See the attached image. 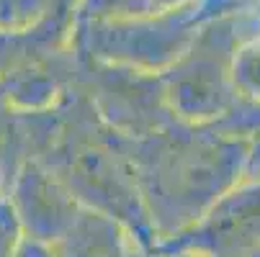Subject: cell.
Here are the masks:
<instances>
[{
  "instance_id": "cell-2",
  "label": "cell",
  "mask_w": 260,
  "mask_h": 257,
  "mask_svg": "<svg viewBox=\"0 0 260 257\" xmlns=\"http://www.w3.org/2000/svg\"><path fill=\"white\" fill-rule=\"evenodd\" d=\"M34 160L42 162L83 208L116 218L139 247H155L129 139L95 114L93 103L75 83H70L67 93L49 108Z\"/></svg>"
},
{
  "instance_id": "cell-9",
  "label": "cell",
  "mask_w": 260,
  "mask_h": 257,
  "mask_svg": "<svg viewBox=\"0 0 260 257\" xmlns=\"http://www.w3.org/2000/svg\"><path fill=\"white\" fill-rule=\"evenodd\" d=\"M132 234L98 211L83 208L72 227L52 244L54 257H129Z\"/></svg>"
},
{
  "instance_id": "cell-12",
  "label": "cell",
  "mask_w": 260,
  "mask_h": 257,
  "mask_svg": "<svg viewBox=\"0 0 260 257\" xmlns=\"http://www.w3.org/2000/svg\"><path fill=\"white\" fill-rule=\"evenodd\" d=\"M129 257H206V254H199V252H191V249H173V247H162V244H155V247L147 249V247H139L134 242Z\"/></svg>"
},
{
  "instance_id": "cell-1",
  "label": "cell",
  "mask_w": 260,
  "mask_h": 257,
  "mask_svg": "<svg viewBox=\"0 0 260 257\" xmlns=\"http://www.w3.org/2000/svg\"><path fill=\"white\" fill-rule=\"evenodd\" d=\"M250 139L216 124L168 126L129 139V155L155 244L178 237L245 180Z\"/></svg>"
},
{
  "instance_id": "cell-13",
  "label": "cell",
  "mask_w": 260,
  "mask_h": 257,
  "mask_svg": "<svg viewBox=\"0 0 260 257\" xmlns=\"http://www.w3.org/2000/svg\"><path fill=\"white\" fill-rule=\"evenodd\" d=\"M245 180L260 182V134L250 139V152H247V165H245Z\"/></svg>"
},
{
  "instance_id": "cell-5",
  "label": "cell",
  "mask_w": 260,
  "mask_h": 257,
  "mask_svg": "<svg viewBox=\"0 0 260 257\" xmlns=\"http://www.w3.org/2000/svg\"><path fill=\"white\" fill-rule=\"evenodd\" d=\"M72 83L85 93L95 114L126 139L147 136L178 121L165 103L160 78L152 72L80 59V69L72 72Z\"/></svg>"
},
{
  "instance_id": "cell-4",
  "label": "cell",
  "mask_w": 260,
  "mask_h": 257,
  "mask_svg": "<svg viewBox=\"0 0 260 257\" xmlns=\"http://www.w3.org/2000/svg\"><path fill=\"white\" fill-rule=\"evenodd\" d=\"M255 23V11L206 21L188 49L157 75L165 103L178 121L219 124L227 119L235 105L232 57Z\"/></svg>"
},
{
  "instance_id": "cell-8",
  "label": "cell",
  "mask_w": 260,
  "mask_h": 257,
  "mask_svg": "<svg viewBox=\"0 0 260 257\" xmlns=\"http://www.w3.org/2000/svg\"><path fill=\"white\" fill-rule=\"evenodd\" d=\"M235 105L216 126L252 139L260 134V16L255 28L240 42L232 57Z\"/></svg>"
},
{
  "instance_id": "cell-16",
  "label": "cell",
  "mask_w": 260,
  "mask_h": 257,
  "mask_svg": "<svg viewBox=\"0 0 260 257\" xmlns=\"http://www.w3.org/2000/svg\"><path fill=\"white\" fill-rule=\"evenodd\" d=\"M255 13H257V16H260V6H257V8H255Z\"/></svg>"
},
{
  "instance_id": "cell-3",
  "label": "cell",
  "mask_w": 260,
  "mask_h": 257,
  "mask_svg": "<svg viewBox=\"0 0 260 257\" xmlns=\"http://www.w3.org/2000/svg\"><path fill=\"white\" fill-rule=\"evenodd\" d=\"M230 13H242L235 0H191L147 18L75 21L70 42L80 59L160 75L188 49L206 21Z\"/></svg>"
},
{
  "instance_id": "cell-11",
  "label": "cell",
  "mask_w": 260,
  "mask_h": 257,
  "mask_svg": "<svg viewBox=\"0 0 260 257\" xmlns=\"http://www.w3.org/2000/svg\"><path fill=\"white\" fill-rule=\"evenodd\" d=\"M21 229L16 222V213L11 208V201L6 191H0V257H13L18 242H21Z\"/></svg>"
},
{
  "instance_id": "cell-6",
  "label": "cell",
  "mask_w": 260,
  "mask_h": 257,
  "mask_svg": "<svg viewBox=\"0 0 260 257\" xmlns=\"http://www.w3.org/2000/svg\"><path fill=\"white\" fill-rule=\"evenodd\" d=\"M206 257H250L260 249V182L242 180L221 196L196 224L157 242Z\"/></svg>"
},
{
  "instance_id": "cell-14",
  "label": "cell",
  "mask_w": 260,
  "mask_h": 257,
  "mask_svg": "<svg viewBox=\"0 0 260 257\" xmlns=\"http://www.w3.org/2000/svg\"><path fill=\"white\" fill-rule=\"evenodd\" d=\"M13 257H54V252H52V247H47V244H39V242H34V239L21 237V242H18Z\"/></svg>"
},
{
  "instance_id": "cell-15",
  "label": "cell",
  "mask_w": 260,
  "mask_h": 257,
  "mask_svg": "<svg viewBox=\"0 0 260 257\" xmlns=\"http://www.w3.org/2000/svg\"><path fill=\"white\" fill-rule=\"evenodd\" d=\"M250 257H260V249H257V252H255V254H250Z\"/></svg>"
},
{
  "instance_id": "cell-10",
  "label": "cell",
  "mask_w": 260,
  "mask_h": 257,
  "mask_svg": "<svg viewBox=\"0 0 260 257\" xmlns=\"http://www.w3.org/2000/svg\"><path fill=\"white\" fill-rule=\"evenodd\" d=\"M191 0H78L75 21H119L147 18L175 11Z\"/></svg>"
},
{
  "instance_id": "cell-7",
  "label": "cell",
  "mask_w": 260,
  "mask_h": 257,
  "mask_svg": "<svg viewBox=\"0 0 260 257\" xmlns=\"http://www.w3.org/2000/svg\"><path fill=\"white\" fill-rule=\"evenodd\" d=\"M26 239L52 247L78 218L83 206L36 160H26L3 188Z\"/></svg>"
}]
</instances>
